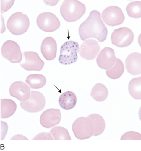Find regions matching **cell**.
Here are the masks:
<instances>
[{"mask_svg": "<svg viewBox=\"0 0 141 151\" xmlns=\"http://www.w3.org/2000/svg\"><path fill=\"white\" fill-rule=\"evenodd\" d=\"M79 34L82 41L95 38L100 42L105 41L108 35V29L100 17L98 11L90 12L87 19L80 25Z\"/></svg>", "mask_w": 141, "mask_h": 151, "instance_id": "1", "label": "cell"}, {"mask_svg": "<svg viewBox=\"0 0 141 151\" xmlns=\"http://www.w3.org/2000/svg\"><path fill=\"white\" fill-rule=\"evenodd\" d=\"M85 11L84 4L78 0H65L60 6V14L65 21L70 22L79 20Z\"/></svg>", "mask_w": 141, "mask_h": 151, "instance_id": "2", "label": "cell"}, {"mask_svg": "<svg viewBox=\"0 0 141 151\" xmlns=\"http://www.w3.org/2000/svg\"><path fill=\"white\" fill-rule=\"evenodd\" d=\"M30 25L28 16L21 12H16L10 16L7 27L10 32L15 35H23L27 31Z\"/></svg>", "mask_w": 141, "mask_h": 151, "instance_id": "3", "label": "cell"}, {"mask_svg": "<svg viewBox=\"0 0 141 151\" xmlns=\"http://www.w3.org/2000/svg\"><path fill=\"white\" fill-rule=\"evenodd\" d=\"M72 130L76 138L80 140L88 139L94 135L95 127L90 118L80 117L73 122Z\"/></svg>", "mask_w": 141, "mask_h": 151, "instance_id": "4", "label": "cell"}, {"mask_svg": "<svg viewBox=\"0 0 141 151\" xmlns=\"http://www.w3.org/2000/svg\"><path fill=\"white\" fill-rule=\"evenodd\" d=\"M79 51V45L77 42L74 41L65 42L60 47L59 61L64 65L75 63L78 60Z\"/></svg>", "mask_w": 141, "mask_h": 151, "instance_id": "5", "label": "cell"}, {"mask_svg": "<svg viewBox=\"0 0 141 151\" xmlns=\"http://www.w3.org/2000/svg\"><path fill=\"white\" fill-rule=\"evenodd\" d=\"M46 99L44 95L39 91H32L29 99L21 101L20 105L22 109L28 113H37L44 109Z\"/></svg>", "mask_w": 141, "mask_h": 151, "instance_id": "6", "label": "cell"}, {"mask_svg": "<svg viewBox=\"0 0 141 151\" xmlns=\"http://www.w3.org/2000/svg\"><path fill=\"white\" fill-rule=\"evenodd\" d=\"M38 27L46 32H53L60 27V22L57 16L50 12H44L39 14L36 19Z\"/></svg>", "mask_w": 141, "mask_h": 151, "instance_id": "7", "label": "cell"}, {"mask_svg": "<svg viewBox=\"0 0 141 151\" xmlns=\"http://www.w3.org/2000/svg\"><path fill=\"white\" fill-rule=\"evenodd\" d=\"M134 38L131 29L124 27L114 30L111 35L112 44L119 47H128L132 43Z\"/></svg>", "mask_w": 141, "mask_h": 151, "instance_id": "8", "label": "cell"}, {"mask_svg": "<svg viewBox=\"0 0 141 151\" xmlns=\"http://www.w3.org/2000/svg\"><path fill=\"white\" fill-rule=\"evenodd\" d=\"M101 17L106 25L111 27L121 25L125 20L121 9L115 6L106 8L102 14Z\"/></svg>", "mask_w": 141, "mask_h": 151, "instance_id": "9", "label": "cell"}, {"mask_svg": "<svg viewBox=\"0 0 141 151\" xmlns=\"http://www.w3.org/2000/svg\"><path fill=\"white\" fill-rule=\"evenodd\" d=\"M1 52L2 56L11 63H20L22 59V54L19 45L13 40H7L4 42Z\"/></svg>", "mask_w": 141, "mask_h": 151, "instance_id": "10", "label": "cell"}, {"mask_svg": "<svg viewBox=\"0 0 141 151\" xmlns=\"http://www.w3.org/2000/svg\"><path fill=\"white\" fill-rule=\"evenodd\" d=\"M25 62L20 64L21 66L27 71H40L44 66L38 53L34 52H24Z\"/></svg>", "mask_w": 141, "mask_h": 151, "instance_id": "11", "label": "cell"}, {"mask_svg": "<svg viewBox=\"0 0 141 151\" xmlns=\"http://www.w3.org/2000/svg\"><path fill=\"white\" fill-rule=\"evenodd\" d=\"M100 50L99 44L93 39H88L81 44L80 49V55L82 58L87 60L95 59Z\"/></svg>", "mask_w": 141, "mask_h": 151, "instance_id": "12", "label": "cell"}, {"mask_svg": "<svg viewBox=\"0 0 141 151\" xmlns=\"http://www.w3.org/2000/svg\"><path fill=\"white\" fill-rule=\"evenodd\" d=\"M61 119L59 109H49L43 112L40 117V123L46 129H50L59 124Z\"/></svg>", "mask_w": 141, "mask_h": 151, "instance_id": "13", "label": "cell"}, {"mask_svg": "<svg viewBox=\"0 0 141 151\" xmlns=\"http://www.w3.org/2000/svg\"><path fill=\"white\" fill-rule=\"evenodd\" d=\"M116 60L113 49L106 47L99 53L97 58V63L100 68L106 70L114 65Z\"/></svg>", "mask_w": 141, "mask_h": 151, "instance_id": "14", "label": "cell"}, {"mask_svg": "<svg viewBox=\"0 0 141 151\" xmlns=\"http://www.w3.org/2000/svg\"><path fill=\"white\" fill-rule=\"evenodd\" d=\"M10 95L21 101L29 99L31 95L30 87L27 84L21 81L13 83L9 88Z\"/></svg>", "mask_w": 141, "mask_h": 151, "instance_id": "15", "label": "cell"}, {"mask_svg": "<svg viewBox=\"0 0 141 151\" xmlns=\"http://www.w3.org/2000/svg\"><path fill=\"white\" fill-rule=\"evenodd\" d=\"M40 49L42 55L47 60H53L56 58L57 43L52 37H48L44 39L41 44Z\"/></svg>", "mask_w": 141, "mask_h": 151, "instance_id": "16", "label": "cell"}, {"mask_svg": "<svg viewBox=\"0 0 141 151\" xmlns=\"http://www.w3.org/2000/svg\"><path fill=\"white\" fill-rule=\"evenodd\" d=\"M125 66L127 71L132 75L141 73V54L134 52L129 54L125 60Z\"/></svg>", "mask_w": 141, "mask_h": 151, "instance_id": "17", "label": "cell"}, {"mask_svg": "<svg viewBox=\"0 0 141 151\" xmlns=\"http://www.w3.org/2000/svg\"><path fill=\"white\" fill-rule=\"evenodd\" d=\"M77 102L76 95L72 91L65 92L60 95L59 104L60 107L65 110H70L74 108Z\"/></svg>", "mask_w": 141, "mask_h": 151, "instance_id": "18", "label": "cell"}, {"mask_svg": "<svg viewBox=\"0 0 141 151\" xmlns=\"http://www.w3.org/2000/svg\"><path fill=\"white\" fill-rule=\"evenodd\" d=\"M17 105L15 101L9 99L1 100V118L5 119L12 116L16 110Z\"/></svg>", "mask_w": 141, "mask_h": 151, "instance_id": "19", "label": "cell"}, {"mask_svg": "<svg viewBox=\"0 0 141 151\" xmlns=\"http://www.w3.org/2000/svg\"><path fill=\"white\" fill-rule=\"evenodd\" d=\"M90 95L96 101L102 102L108 97V89L103 84L97 83L92 88Z\"/></svg>", "mask_w": 141, "mask_h": 151, "instance_id": "20", "label": "cell"}, {"mask_svg": "<svg viewBox=\"0 0 141 151\" xmlns=\"http://www.w3.org/2000/svg\"><path fill=\"white\" fill-rule=\"evenodd\" d=\"M26 82L32 89H39L44 86L46 80L43 75L31 74L27 76Z\"/></svg>", "mask_w": 141, "mask_h": 151, "instance_id": "21", "label": "cell"}, {"mask_svg": "<svg viewBox=\"0 0 141 151\" xmlns=\"http://www.w3.org/2000/svg\"><path fill=\"white\" fill-rule=\"evenodd\" d=\"M124 71V66L123 62L119 58H116V61L112 67L106 70L108 77L112 79H117L122 76Z\"/></svg>", "mask_w": 141, "mask_h": 151, "instance_id": "22", "label": "cell"}, {"mask_svg": "<svg viewBox=\"0 0 141 151\" xmlns=\"http://www.w3.org/2000/svg\"><path fill=\"white\" fill-rule=\"evenodd\" d=\"M93 121L95 127L94 136H99L103 134L106 129V122L102 116L98 114H93L88 116Z\"/></svg>", "mask_w": 141, "mask_h": 151, "instance_id": "23", "label": "cell"}, {"mask_svg": "<svg viewBox=\"0 0 141 151\" xmlns=\"http://www.w3.org/2000/svg\"><path fill=\"white\" fill-rule=\"evenodd\" d=\"M129 91L130 96L135 99H141V78H134L129 84Z\"/></svg>", "mask_w": 141, "mask_h": 151, "instance_id": "24", "label": "cell"}, {"mask_svg": "<svg viewBox=\"0 0 141 151\" xmlns=\"http://www.w3.org/2000/svg\"><path fill=\"white\" fill-rule=\"evenodd\" d=\"M127 14L130 17L139 18L141 17V2L135 1L130 2L126 8Z\"/></svg>", "mask_w": 141, "mask_h": 151, "instance_id": "25", "label": "cell"}, {"mask_svg": "<svg viewBox=\"0 0 141 151\" xmlns=\"http://www.w3.org/2000/svg\"><path fill=\"white\" fill-rule=\"evenodd\" d=\"M55 140H71L69 132L67 129L62 127H56L50 131Z\"/></svg>", "mask_w": 141, "mask_h": 151, "instance_id": "26", "label": "cell"}, {"mask_svg": "<svg viewBox=\"0 0 141 151\" xmlns=\"http://www.w3.org/2000/svg\"><path fill=\"white\" fill-rule=\"evenodd\" d=\"M141 134L134 131L126 132L122 136L121 140H141Z\"/></svg>", "mask_w": 141, "mask_h": 151, "instance_id": "27", "label": "cell"}, {"mask_svg": "<svg viewBox=\"0 0 141 151\" xmlns=\"http://www.w3.org/2000/svg\"><path fill=\"white\" fill-rule=\"evenodd\" d=\"M53 136L51 134L48 133H42L38 134L35 137L33 138V140H53Z\"/></svg>", "mask_w": 141, "mask_h": 151, "instance_id": "28", "label": "cell"}, {"mask_svg": "<svg viewBox=\"0 0 141 151\" xmlns=\"http://www.w3.org/2000/svg\"><path fill=\"white\" fill-rule=\"evenodd\" d=\"M11 139H28L25 136H22L21 135H17L16 136H14Z\"/></svg>", "mask_w": 141, "mask_h": 151, "instance_id": "29", "label": "cell"}]
</instances>
